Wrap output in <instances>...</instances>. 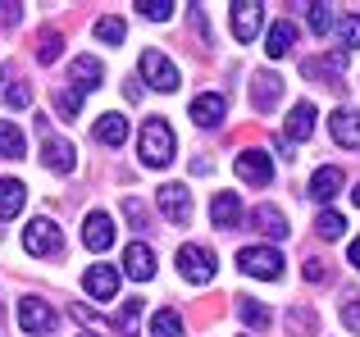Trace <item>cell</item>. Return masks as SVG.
Segmentation results:
<instances>
[{
  "label": "cell",
  "mask_w": 360,
  "mask_h": 337,
  "mask_svg": "<svg viewBox=\"0 0 360 337\" xmlns=\"http://www.w3.org/2000/svg\"><path fill=\"white\" fill-rule=\"evenodd\" d=\"M310 133H315V105L301 100V105H292V114H288V146L292 142H306Z\"/></svg>",
  "instance_id": "7402d4cb"
},
{
  "label": "cell",
  "mask_w": 360,
  "mask_h": 337,
  "mask_svg": "<svg viewBox=\"0 0 360 337\" xmlns=\"http://www.w3.org/2000/svg\"><path fill=\"white\" fill-rule=\"evenodd\" d=\"M251 228L255 232H264L269 242H283L292 232V223L283 219V210H274V205H255V214H251Z\"/></svg>",
  "instance_id": "ac0fdd59"
},
{
  "label": "cell",
  "mask_w": 360,
  "mask_h": 337,
  "mask_svg": "<svg viewBox=\"0 0 360 337\" xmlns=\"http://www.w3.org/2000/svg\"><path fill=\"white\" fill-rule=\"evenodd\" d=\"M64 55V37L60 32H41V46H37V64H55Z\"/></svg>",
  "instance_id": "d6a6232c"
},
{
  "label": "cell",
  "mask_w": 360,
  "mask_h": 337,
  "mask_svg": "<svg viewBox=\"0 0 360 337\" xmlns=\"http://www.w3.org/2000/svg\"><path fill=\"white\" fill-rule=\"evenodd\" d=\"M292 41H297V23H292V18H278V23L269 27V41H264L269 60H283V55L292 51Z\"/></svg>",
  "instance_id": "603a6c76"
},
{
  "label": "cell",
  "mask_w": 360,
  "mask_h": 337,
  "mask_svg": "<svg viewBox=\"0 0 360 337\" xmlns=\"http://www.w3.org/2000/svg\"><path fill=\"white\" fill-rule=\"evenodd\" d=\"M238 269L246 278H264V283H274V278H283V251L278 246H242L238 251Z\"/></svg>",
  "instance_id": "3957f363"
},
{
  "label": "cell",
  "mask_w": 360,
  "mask_h": 337,
  "mask_svg": "<svg viewBox=\"0 0 360 337\" xmlns=\"http://www.w3.org/2000/svg\"><path fill=\"white\" fill-rule=\"evenodd\" d=\"M174 151H178L174 128H169L160 114L146 119V124H141V133H137V155H141V164H146V168H165V164H174Z\"/></svg>",
  "instance_id": "6da1fadb"
},
{
  "label": "cell",
  "mask_w": 360,
  "mask_h": 337,
  "mask_svg": "<svg viewBox=\"0 0 360 337\" xmlns=\"http://www.w3.org/2000/svg\"><path fill=\"white\" fill-rule=\"evenodd\" d=\"M238 178H242V183H255V187H264V183L274 178V164H269V155H264V151H255V146H251V151H242V155H238Z\"/></svg>",
  "instance_id": "e0dca14e"
},
{
  "label": "cell",
  "mask_w": 360,
  "mask_h": 337,
  "mask_svg": "<svg viewBox=\"0 0 360 337\" xmlns=\"http://www.w3.org/2000/svg\"><path fill=\"white\" fill-rule=\"evenodd\" d=\"M306 278L310 283H324V260H306Z\"/></svg>",
  "instance_id": "b9f144b4"
},
{
  "label": "cell",
  "mask_w": 360,
  "mask_h": 337,
  "mask_svg": "<svg viewBox=\"0 0 360 337\" xmlns=\"http://www.w3.org/2000/svg\"><path fill=\"white\" fill-rule=\"evenodd\" d=\"M187 14H192V27H196V37H201V41H210V27H205V14H201V5H192Z\"/></svg>",
  "instance_id": "ab89813d"
},
{
  "label": "cell",
  "mask_w": 360,
  "mask_h": 337,
  "mask_svg": "<svg viewBox=\"0 0 360 337\" xmlns=\"http://www.w3.org/2000/svg\"><path fill=\"white\" fill-rule=\"evenodd\" d=\"M37 133H41V160H46V168H55V173H73V164H78L73 146L46 133V119H37Z\"/></svg>",
  "instance_id": "52a82bcc"
},
{
  "label": "cell",
  "mask_w": 360,
  "mask_h": 337,
  "mask_svg": "<svg viewBox=\"0 0 360 337\" xmlns=\"http://www.w3.org/2000/svg\"><path fill=\"white\" fill-rule=\"evenodd\" d=\"M5 105H9V110H27V105H32V87H27L23 78L9 82V87H5Z\"/></svg>",
  "instance_id": "e575fe53"
},
{
  "label": "cell",
  "mask_w": 360,
  "mask_h": 337,
  "mask_svg": "<svg viewBox=\"0 0 360 337\" xmlns=\"http://www.w3.org/2000/svg\"><path fill=\"white\" fill-rule=\"evenodd\" d=\"M224 114H229V105H224L219 91H201V96L192 100V124H196V128H214V124H224Z\"/></svg>",
  "instance_id": "2e32d148"
},
{
  "label": "cell",
  "mask_w": 360,
  "mask_h": 337,
  "mask_svg": "<svg viewBox=\"0 0 360 337\" xmlns=\"http://www.w3.org/2000/svg\"><path fill=\"white\" fill-rule=\"evenodd\" d=\"M278 100H283V78L274 69H260L251 78V110H255V114H269Z\"/></svg>",
  "instance_id": "ba28073f"
},
{
  "label": "cell",
  "mask_w": 360,
  "mask_h": 337,
  "mask_svg": "<svg viewBox=\"0 0 360 337\" xmlns=\"http://www.w3.org/2000/svg\"><path fill=\"white\" fill-rule=\"evenodd\" d=\"M238 315H242V324H251V329H264V324H269V310H264L260 301H242Z\"/></svg>",
  "instance_id": "d590c367"
},
{
  "label": "cell",
  "mask_w": 360,
  "mask_h": 337,
  "mask_svg": "<svg viewBox=\"0 0 360 337\" xmlns=\"http://www.w3.org/2000/svg\"><path fill=\"white\" fill-rule=\"evenodd\" d=\"M0 155L5 160H23V133L14 124H5V119H0Z\"/></svg>",
  "instance_id": "d4e9b609"
},
{
  "label": "cell",
  "mask_w": 360,
  "mask_h": 337,
  "mask_svg": "<svg viewBox=\"0 0 360 337\" xmlns=\"http://www.w3.org/2000/svg\"><path fill=\"white\" fill-rule=\"evenodd\" d=\"M23 251H27V256H37V260H41V256H60V251H64L60 228H55L51 219H32L23 228Z\"/></svg>",
  "instance_id": "277c9868"
},
{
  "label": "cell",
  "mask_w": 360,
  "mask_h": 337,
  "mask_svg": "<svg viewBox=\"0 0 360 337\" xmlns=\"http://www.w3.org/2000/svg\"><path fill=\"white\" fill-rule=\"evenodd\" d=\"M352 201H356V205H360V183H356V187H352Z\"/></svg>",
  "instance_id": "ee69618b"
},
{
  "label": "cell",
  "mask_w": 360,
  "mask_h": 337,
  "mask_svg": "<svg viewBox=\"0 0 360 337\" xmlns=\"http://www.w3.org/2000/svg\"><path fill=\"white\" fill-rule=\"evenodd\" d=\"M342 183H347L342 168L324 164V168H315V178H310V196H315V201H333V196L342 192Z\"/></svg>",
  "instance_id": "ffe728a7"
},
{
  "label": "cell",
  "mask_w": 360,
  "mask_h": 337,
  "mask_svg": "<svg viewBox=\"0 0 360 337\" xmlns=\"http://www.w3.org/2000/svg\"><path fill=\"white\" fill-rule=\"evenodd\" d=\"M333 27H338V37H342L347 51H360V14H342Z\"/></svg>",
  "instance_id": "4dcf8cb0"
},
{
  "label": "cell",
  "mask_w": 360,
  "mask_h": 337,
  "mask_svg": "<svg viewBox=\"0 0 360 337\" xmlns=\"http://www.w3.org/2000/svg\"><path fill=\"white\" fill-rule=\"evenodd\" d=\"M137 319H141V296H132L128 305L119 310V319H115V329L123 333V337H137Z\"/></svg>",
  "instance_id": "f546056e"
},
{
  "label": "cell",
  "mask_w": 360,
  "mask_h": 337,
  "mask_svg": "<svg viewBox=\"0 0 360 337\" xmlns=\"http://www.w3.org/2000/svg\"><path fill=\"white\" fill-rule=\"evenodd\" d=\"M96 142L101 146H123L128 142V119H123L119 110H105V114L96 119Z\"/></svg>",
  "instance_id": "44dd1931"
},
{
  "label": "cell",
  "mask_w": 360,
  "mask_h": 337,
  "mask_svg": "<svg viewBox=\"0 0 360 337\" xmlns=\"http://www.w3.org/2000/svg\"><path fill=\"white\" fill-rule=\"evenodd\" d=\"M123 274H128L132 283H150V278H155V251H150L146 242H132V246L123 251Z\"/></svg>",
  "instance_id": "8fae6325"
},
{
  "label": "cell",
  "mask_w": 360,
  "mask_h": 337,
  "mask_svg": "<svg viewBox=\"0 0 360 337\" xmlns=\"http://www.w3.org/2000/svg\"><path fill=\"white\" fill-rule=\"evenodd\" d=\"M155 201H160V210H165L169 223H187L192 219V192H187L183 183H165L155 192Z\"/></svg>",
  "instance_id": "9c48e42d"
},
{
  "label": "cell",
  "mask_w": 360,
  "mask_h": 337,
  "mask_svg": "<svg viewBox=\"0 0 360 337\" xmlns=\"http://www.w3.org/2000/svg\"><path fill=\"white\" fill-rule=\"evenodd\" d=\"M137 69L146 73V82H150L155 91H178V78H183V73L174 69V60H169L165 51H141Z\"/></svg>",
  "instance_id": "5b68a950"
},
{
  "label": "cell",
  "mask_w": 360,
  "mask_h": 337,
  "mask_svg": "<svg viewBox=\"0 0 360 337\" xmlns=\"http://www.w3.org/2000/svg\"><path fill=\"white\" fill-rule=\"evenodd\" d=\"M306 18H310V32H315V37H328V27L338 23L328 5H306Z\"/></svg>",
  "instance_id": "1f68e13d"
},
{
  "label": "cell",
  "mask_w": 360,
  "mask_h": 337,
  "mask_svg": "<svg viewBox=\"0 0 360 337\" xmlns=\"http://www.w3.org/2000/svg\"><path fill=\"white\" fill-rule=\"evenodd\" d=\"M82 246L87 251H110L115 246V219H110L105 210L87 214V223H82Z\"/></svg>",
  "instance_id": "7c38bea8"
},
{
  "label": "cell",
  "mask_w": 360,
  "mask_h": 337,
  "mask_svg": "<svg viewBox=\"0 0 360 337\" xmlns=\"http://www.w3.org/2000/svg\"><path fill=\"white\" fill-rule=\"evenodd\" d=\"M123 214L132 219V228H146V219H150V214H146V205H141L137 196H128V201H123Z\"/></svg>",
  "instance_id": "f35d334b"
},
{
  "label": "cell",
  "mask_w": 360,
  "mask_h": 337,
  "mask_svg": "<svg viewBox=\"0 0 360 337\" xmlns=\"http://www.w3.org/2000/svg\"><path fill=\"white\" fill-rule=\"evenodd\" d=\"M123 32H128V27H123V18H115V14L96 18V37H101L105 46H119V41H123Z\"/></svg>",
  "instance_id": "836d02e7"
},
{
  "label": "cell",
  "mask_w": 360,
  "mask_h": 337,
  "mask_svg": "<svg viewBox=\"0 0 360 337\" xmlns=\"http://www.w3.org/2000/svg\"><path fill=\"white\" fill-rule=\"evenodd\" d=\"M18 18H23V9H18V5H9V0H5V5H0V27H14Z\"/></svg>",
  "instance_id": "60d3db41"
},
{
  "label": "cell",
  "mask_w": 360,
  "mask_h": 337,
  "mask_svg": "<svg viewBox=\"0 0 360 337\" xmlns=\"http://www.w3.org/2000/svg\"><path fill=\"white\" fill-rule=\"evenodd\" d=\"M18 329H23L27 337L55 333V310L41 301V296H23V301H18Z\"/></svg>",
  "instance_id": "8992f818"
},
{
  "label": "cell",
  "mask_w": 360,
  "mask_h": 337,
  "mask_svg": "<svg viewBox=\"0 0 360 337\" xmlns=\"http://www.w3.org/2000/svg\"><path fill=\"white\" fill-rule=\"evenodd\" d=\"M150 337H183V319H178V310H160L155 319H150Z\"/></svg>",
  "instance_id": "4316f807"
},
{
  "label": "cell",
  "mask_w": 360,
  "mask_h": 337,
  "mask_svg": "<svg viewBox=\"0 0 360 337\" xmlns=\"http://www.w3.org/2000/svg\"><path fill=\"white\" fill-rule=\"evenodd\" d=\"M229 23H233V37H238V41H255V37H260V27H264V5L242 0V5H233Z\"/></svg>",
  "instance_id": "30bf717a"
},
{
  "label": "cell",
  "mask_w": 360,
  "mask_h": 337,
  "mask_svg": "<svg viewBox=\"0 0 360 337\" xmlns=\"http://www.w3.org/2000/svg\"><path fill=\"white\" fill-rule=\"evenodd\" d=\"M178 274H183L187 283L205 287L214 274H219V260L210 256V246H201V242H187V246H178Z\"/></svg>",
  "instance_id": "7a4b0ae2"
},
{
  "label": "cell",
  "mask_w": 360,
  "mask_h": 337,
  "mask_svg": "<svg viewBox=\"0 0 360 337\" xmlns=\"http://www.w3.org/2000/svg\"><path fill=\"white\" fill-rule=\"evenodd\" d=\"M55 110H60L64 124H73V119H78V110H82V96L73 87H60V91H55Z\"/></svg>",
  "instance_id": "83f0119b"
},
{
  "label": "cell",
  "mask_w": 360,
  "mask_h": 337,
  "mask_svg": "<svg viewBox=\"0 0 360 337\" xmlns=\"http://www.w3.org/2000/svg\"><path fill=\"white\" fill-rule=\"evenodd\" d=\"M352 265H356V269H360V237H356V242H352Z\"/></svg>",
  "instance_id": "7bdbcfd3"
},
{
  "label": "cell",
  "mask_w": 360,
  "mask_h": 337,
  "mask_svg": "<svg viewBox=\"0 0 360 337\" xmlns=\"http://www.w3.org/2000/svg\"><path fill=\"white\" fill-rule=\"evenodd\" d=\"M82 337H91V333H82Z\"/></svg>",
  "instance_id": "f6af8a7d"
},
{
  "label": "cell",
  "mask_w": 360,
  "mask_h": 337,
  "mask_svg": "<svg viewBox=\"0 0 360 337\" xmlns=\"http://www.w3.org/2000/svg\"><path fill=\"white\" fill-rule=\"evenodd\" d=\"M137 14L150 23H169L174 18V0H137Z\"/></svg>",
  "instance_id": "f1b7e54d"
},
{
  "label": "cell",
  "mask_w": 360,
  "mask_h": 337,
  "mask_svg": "<svg viewBox=\"0 0 360 337\" xmlns=\"http://www.w3.org/2000/svg\"><path fill=\"white\" fill-rule=\"evenodd\" d=\"M69 78H73V91H96L101 82H105V69H101V60L96 55H78V60H73V69H69Z\"/></svg>",
  "instance_id": "9a60e30c"
},
{
  "label": "cell",
  "mask_w": 360,
  "mask_h": 337,
  "mask_svg": "<svg viewBox=\"0 0 360 337\" xmlns=\"http://www.w3.org/2000/svg\"><path fill=\"white\" fill-rule=\"evenodd\" d=\"M315 232H319V237H328V242H338V237L347 232V219H342L338 210H319V219H315Z\"/></svg>",
  "instance_id": "484cf974"
},
{
  "label": "cell",
  "mask_w": 360,
  "mask_h": 337,
  "mask_svg": "<svg viewBox=\"0 0 360 337\" xmlns=\"http://www.w3.org/2000/svg\"><path fill=\"white\" fill-rule=\"evenodd\" d=\"M288 329H297L292 337H310L315 333V315L310 310H288Z\"/></svg>",
  "instance_id": "8d00e7d4"
},
{
  "label": "cell",
  "mask_w": 360,
  "mask_h": 337,
  "mask_svg": "<svg viewBox=\"0 0 360 337\" xmlns=\"http://www.w3.org/2000/svg\"><path fill=\"white\" fill-rule=\"evenodd\" d=\"M328 133H333V142L342 146V151H356L360 146V114H352V110H333V114H328Z\"/></svg>",
  "instance_id": "5bb4252c"
},
{
  "label": "cell",
  "mask_w": 360,
  "mask_h": 337,
  "mask_svg": "<svg viewBox=\"0 0 360 337\" xmlns=\"http://www.w3.org/2000/svg\"><path fill=\"white\" fill-rule=\"evenodd\" d=\"M210 219H214V228H242V201L233 192H214Z\"/></svg>",
  "instance_id": "d6986e66"
},
{
  "label": "cell",
  "mask_w": 360,
  "mask_h": 337,
  "mask_svg": "<svg viewBox=\"0 0 360 337\" xmlns=\"http://www.w3.org/2000/svg\"><path fill=\"white\" fill-rule=\"evenodd\" d=\"M27 201V187L18 178H0V219H14Z\"/></svg>",
  "instance_id": "cb8c5ba5"
},
{
  "label": "cell",
  "mask_w": 360,
  "mask_h": 337,
  "mask_svg": "<svg viewBox=\"0 0 360 337\" xmlns=\"http://www.w3.org/2000/svg\"><path fill=\"white\" fill-rule=\"evenodd\" d=\"M342 324L352 333H360V296L356 292H347V301H342Z\"/></svg>",
  "instance_id": "74e56055"
},
{
  "label": "cell",
  "mask_w": 360,
  "mask_h": 337,
  "mask_svg": "<svg viewBox=\"0 0 360 337\" xmlns=\"http://www.w3.org/2000/svg\"><path fill=\"white\" fill-rule=\"evenodd\" d=\"M82 292L96 296V301H110V296L119 292V269H110V265H91L87 274H82Z\"/></svg>",
  "instance_id": "4fadbf2b"
}]
</instances>
